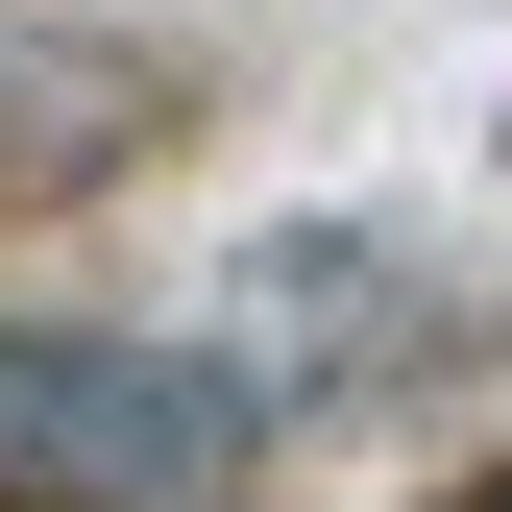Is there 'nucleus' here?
I'll return each instance as SVG.
<instances>
[{
	"mask_svg": "<svg viewBox=\"0 0 512 512\" xmlns=\"http://www.w3.org/2000/svg\"><path fill=\"white\" fill-rule=\"evenodd\" d=\"M464 512H512V488H464Z\"/></svg>",
	"mask_w": 512,
	"mask_h": 512,
	"instance_id": "20e7f679",
	"label": "nucleus"
},
{
	"mask_svg": "<svg viewBox=\"0 0 512 512\" xmlns=\"http://www.w3.org/2000/svg\"><path fill=\"white\" fill-rule=\"evenodd\" d=\"M147 122H171V49H122V25H0V196H98Z\"/></svg>",
	"mask_w": 512,
	"mask_h": 512,
	"instance_id": "f03ea898",
	"label": "nucleus"
},
{
	"mask_svg": "<svg viewBox=\"0 0 512 512\" xmlns=\"http://www.w3.org/2000/svg\"><path fill=\"white\" fill-rule=\"evenodd\" d=\"M244 464L269 391L220 342H98V317L0 342V512H244Z\"/></svg>",
	"mask_w": 512,
	"mask_h": 512,
	"instance_id": "f257e3e1",
	"label": "nucleus"
},
{
	"mask_svg": "<svg viewBox=\"0 0 512 512\" xmlns=\"http://www.w3.org/2000/svg\"><path fill=\"white\" fill-rule=\"evenodd\" d=\"M244 317H269V366H342V391H366V366H439V342H391V317H415V269H391L366 220L244 244Z\"/></svg>",
	"mask_w": 512,
	"mask_h": 512,
	"instance_id": "7ed1b4c3",
	"label": "nucleus"
}]
</instances>
